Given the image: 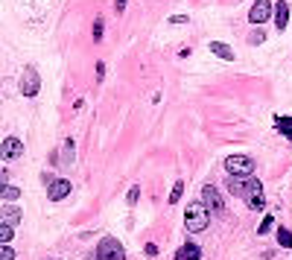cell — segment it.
Segmentation results:
<instances>
[{
	"instance_id": "cell-4",
	"label": "cell",
	"mask_w": 292,
	"mask_h": 260,
	"mask_svg": "<svg viewBox=\"0 0 292 260\" xmlns=\"http://www.w3.org/2000/svg\"><path fill=\"white\" fill-rule=\"evenodd\" d=\"M202 202L207 205L210 213H225V202H222V196H219V190H216L213 184H205V187H202Z\"/></svg>"
},
{
	"instance_id": "cell-14",
	"label": "cell",
	"mask_w": 292,
	"mask_h": 260,
	"mask_svg": "<svg viewBox=\"0 0 292 260\" xmlns=\"http://www.w3.org/2000/svg\"><path fill=\"white\" fill-rule=\"evenodd\" d=\"M275 126H277V132L283 135L286 140H292V117H277L275 120Z\"/></svg>"
},
{
	"instance_id": "cell-5",
	"label": "cell",
	"mask_w": 292,
	"mask_h": 260,
	"mask_svg": "<svg viewBox=\"0 0 292 260\" xmlns=\"http://www.w3.org/2000/svg\"><path fill=\"white\" fill-rule=\"evenodd\" d=\"M272 15H275V3H269V0H254V6H251V12H248V21H251V24H263V21H269Z\"/></svg>"
},
{
	"instance_id": "cell-6",
	"label": "cell",
	"mask_w": 292,
	"mask_h": 260,
	"mask_svg": "<svg viewBox=\"0 0 292 260\" xmlns=\"http://www.w3.org/2000/svg\"><path fill=\"white\" fill-rule=\"evenodd\" d=\"M38 88H41V79H38L35 68H24V76H21V94H24V97H35Z\"/></svg>"
},
{
	"instance_id": "cell-21",
	"label": "cell",
	"mask_w": 292,
	"mask_h": 260,
	"mask_svg": "<svg viewBox=\"0 0 292 260\" xmlns=\"http://www.w3.org/2000/svg\"><path fill=\"white\" fill-rule=\"evenodd\" d=\"M0 260H15V251H12L9 245H3V248H0Z\"/></svg>"
},
{
	"instance_id": "cell-10",
	"label": "cell",
	"mask_w": 292,
	"mask_h": 260,
	"mask_svg": "<svg viewBox=\"0 0 292 260\" xmlns=\"http://www.w3.org/2000/svg\"><path fill=\"white\" fill-rule=\"evenodd\" d=\"M175 260H202V248L196 243H184L175 251Z\"/></svg>"
},
{
	"instance_id": "cell-16",
	"label": "cell",
	"mask_w": 292,
	"mask_h": 260,
	"mask_svg": "<svg viewBox=\"0 0 292 260\" xmlns=\"http://www.w3.org/2000/svg\"><path fill=\"white\" fill-rule=\"evenodd\" d=\"M12 234H15V231H12V225H9V222H3V225H0V243L6 245L9 240H12Z\"/></svg>"
},
{
	"instance_id": "cell-18",
	"label": "cell",
	"mask_w": 292,
	"mask_h": 260,
	"mask_svg": "<svg viewBox=\"0 0 292 260\" xmlns=\"http://www.w3.org/2000/svg\"><path fill=\"white\" fill-rule=\"evenodd\" d=\"M18 196H21L18 187H12V184H6V187H3V199H6V202H12V199H18Z\"/></svg>"
},
{
	"instance_id": "cell-1",
	"label": "cell",
	"mask_w": 292,
	"mask_h": 260,
	"mask_svg": "<svg viewBox=\"0 0 292 260\" xmlns=\"http://www.w3.org/2000/svg\"><path fill=\"white\" fill-rule=\"evenodd\" d=\"M184 225H187V231H193V234H199V231H205V228L210 225V210H207L205 202H193V205H187Z\"/></svg>"
},
{
	"instance_id": "cell-15",
	"label": "cell",
	"mask_w": 292,
	"mask_h": 260,
	"mask_svg": "<svg viewBox=\"0 0 292 260\" xmlns=\"http://www.w3.org/2000/svg\"><path fill=\"white\" fill-rule=\"evenodd\" d=\"M277 243L283 245V248H292V231L280 228V231H277Z\"/></svg>"
},
{
	"instance_id": "cell-2",
	"label": "cell",
	"mask_w": 292,
	"mask_h": 260,
	"mask_svg": "<svg viewBox=\"0 0 292 260\" xmlns=\"http://www.w3.org/2000/svg\"><path fill=\"white\" fill-rule=\"evenodd\" d=\"M97 260H126V248H123L120 240L105 237V240H100V245H97Z\"/></svg>"
},
{
	"instance_id": "cell-12",
	"label": "cell",
	"mask_w": 292,
	"mask_h": 260,
	"mask_svg": "<svg viewBox=\"0 0 292 260\" xmlns=\"http://www.w3.org/2000/svg\"><path fill=\"white\" fill-rule=\"evenodd\" d=\"M210 53H216L225 62H234V50H231L228 44H222V41H210Z\"/></svg>"
},
{
	"instance_id": "cell-23",
	"label": "cell",
	"mask_w": 292,
	"mask_h": 260,
	"mask_svg": "<svg viewBox=\"0 0 292 260\" xmlns=\"http://www.w3.org/2000/svg\"><path fill=\"white\" fill-rule=\"evenodd\" d=\"M263 38H266V35H263V33H260V30H257V33L251 35V38H248V41H251V44H263Z\"/></svg>"
},
{
	"instance_id": "cell-11",
	"label": "cell",
	"mask_w": 292,
	"mask_h": 260,
	"mask_svg": "<svg viewBox=\"0 0 292 260\" xmlns=\"http://www.w3.org/2000/svg\"><path fill=\"white\" fill-rule=\"evenodd\" d=\"M286 24H289V3H283V0H280V3H275V27L283 33V30H286Z\"/></svg>"
},
{
	"instance_id": "cell-20",
	"label": "cell",
	"mask_w": 292,
	"mask_h": 260,
	"mask_svg": "<svg viewBox=\"0 0 292 260\" xmlns=\"http://www.w3.org/2000/svg\"><path fill=\"white\" fill-rule=\"evenodd\" d=\"M126 199H129V205H135V202L140 199V187H138V184H135V187L129 190V196H126Z\"/></svg>"
},
{
	"instance_id": "cell-22",
	"label": "cell",
	"mask_w": 292,
	"mask_h": 260,
	"mask_svg": "<svg viewBox=\"0 0 292 260\" xmlns=\"http://www.w3.org/2000/svg\"><path fill=\"white\" fill-rule=\"evenodd\" d=\"M94 38H97V41L103 38V18H97V24H94Z\"/></svg>"
},
{
	"instance_id": "cell-25",
	"label": "cell",
	"mask_w": 292,
	"mask_h": 260,
	"mask_svg": "<svg viewBox=\"0 0 292 260\" xmlns=\"http://www.w3.org/2000/svg\"><path fill=\"white\" fill-rule=\"evenodd\" d=\"M114 9H117V12H123V9H126V0H117V3H114Z\"/></svg>"
},
{
	"instance_id": "cell-17",
	"label": "cell",
	"mask_w": 292,
	"mask_h": 260,
	"mask_svg": "<svg viewBox=\"0 0 292 260\" xmlns=\"http://www.w3.org/2000/svg\"><path fill=\"white\" fill-rule=\"evenodd\" d=\"M181 193H184V184H181V181H175V187H172V193H170V205H175V202L181 199Z\"/></svg>"
},
{
	"instance_id": "cell-13",
	"label": "cell",
	"mask_w": 292,
	"mask_h": 260,
	"mask_svg": "<svg viewBox=\"0 0 292 260\" xmlns=\"http://www.w3.org/2000/svg\"><path fill=\"white\" fill-rule=\"evenodd\" d=\"M21 216H24V213H21L15 205H6V208H3V222H9V225H18Z\"/></svg>"
},
{
	"instance_id": "cell-7",
	"label": "cell",
	"mask_w": 292,
	"mask_h": 260,
	"mask_svg": "<svg viewBox=\"0 0 292 260\" xmlns=\"http://www.w3.org/2000/svg\"><path fill=\"white\" fill-rule=\"evenodd\" d=\"M245 205L251 210H263L266 208V199H263V184H260L257 178H251V187L245 193Z\"/></svg>"
},
{
	"instance_id": "cell-24",
	"label": "cell",
	"mask_w": 292,
	"mask_h": 260,
	"mask_svg": "<svg viewBox=\"0 0 292 260\" xmlns=\"http://www.w3.org/2000/svg\"><path fill=\"white\" fill-rule=\"evenodd\" d=\"M170 24H187V18H184V15H172Z\"/></svg>"
},
{
	"instance_id": "cell-9",
	"label": "cell",
	"mask_w": 292,
	"mask_h": 260,
	"mask_svg": "<svg viewBox=\"0 0 292 260\" xmlns=\"http://www.w3.org/2000/svg\"><path fill=\"white\" fill-rule=\"evenodd\" d=\"M68 193H70V181H68V178H56L50 187H47V196H50L53 202H62Z\"/></svg>"
},
{
	"instance_id": "cell-3",
	"label": "cell",
	"mask_w": 292,
	"mask_h": 260,
	"mask_svg": "<svg viewBox=\"0 0 292 260\" xmlns=\"http://www.w3.org/2000/svg\"><path fill=\"white\" fill-rule=\"evenodd\" d=\"M225 170L231 175H254V161L248 155H231L225 158Z\"/></svg>"
},
{
	"instance_id": "cell-8",
	"label": "cell",
	"mask_w": 292,
	"mask_h": 260,
	"mask_svg": "<svg viewBox=\"0 0 292 260\" xmlns=\"http://www.w3.org/2000/svg\"><path fill=\"white\" fill-rule=\"evenodd\" d=\"M0 155H3V161L21 158V155H24V143H21L18 138H6V140H3V146H0Z\"/></svg>"
},
{
	"instance_id": "cell-19",
	"label": "cell",
	"mask_w": 292,
	"mask_h": 260,
	"mask_svg": "<svg viewBox=\"0 0 292 260\" xmlns=\"http://www.w3.org/2000/svg\"><path fill=\"white\" fill-rule=\"evenodd\" d=\"M272 225H275V219H272V216H266V219H263V222H260L257 234H269V231H272Z\"/></svg>"
}]
</instances>
